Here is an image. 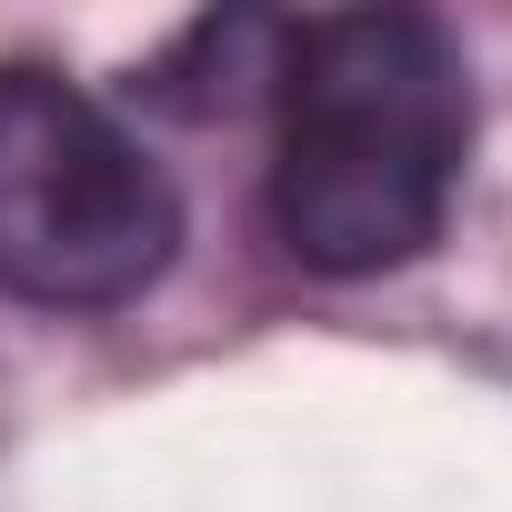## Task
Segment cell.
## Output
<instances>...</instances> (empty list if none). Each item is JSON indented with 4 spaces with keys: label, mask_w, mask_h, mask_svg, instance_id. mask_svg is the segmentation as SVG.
<instances>
[{
    "label": "cell",
    "mask_w": 512,
    "mask_h": 512,
    "mask_svg": "<svg viewBox=\"0 0 512 512\" xmlns=\"http://www.w3.org/2000/svg\"><path fill=\"white\" fill-rule=\"evenodd\" d=\"M272 231L302 272L362 282L442 241L472 161V61L432 11L272 21Z\"/></svg>",
    "instance_id": "6da1fadb"
},
{
    "label": "cell",
    "mask_w": 512,
    "mask_h": 512,
    "mask_svg": "<svg viewBox=\"0 0 512 512\" xmlns=\"http://www.w3.org/2000/svg\"><path fill=\"white\" fill-rule=\"evenodd\" d=\"M181 251L171 171L61 71L0 61V292L41 312H121Z\"/></svg>",
    "instance_id": "7a4b0ae2"
}]
</instances>
